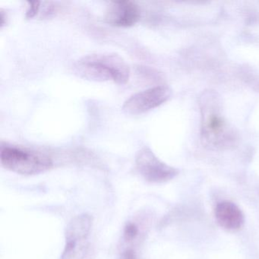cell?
<instances>
[{"mask_svg":"<svg viewBox=\"0 0 259 259\" xmlns=\"http://www.w3.org/2000/svg\"><path fill=\"white\" fill-rule=\"evenodd\" d=\"M136 166L139 174L149 183H166L179 174L178 169L157 158L148 147H144L138 151Z\"/></svg>","mask_w":259,"mask_h":259,"instance_id":"5","label":"cell"},{"mask_svg":"<svg viewBox=\"0 0 259 259\" xmlns=\"http://www.w3.org/2000/svg\"><path fill=\"white\" fill-rule=\"evenodd\" d=\"M141 10L139 6L132 1H113L106 10L107 23L115 27L128 28L136 25L141 19Z\"/></svg>","mask_w":259,"mask_h":259,"instance_id":"7","label":"cell"},{"mask_svg":"<svg viewBox=\"0 0 259 259\" xmlns=\"http://www.w3.org/2000/svg\"><path fill=\"white\" fill-rule=\"evenodd\" d=\"M92 224L93 218L88 213H81L71 220L66 229V245L61 259L84 258Z\"/></svg>","mask_w":259,"mask_h":259,"instance_id":"4","label":"cell"},{"mask_svg":"<svg viewBox=\"0 0 259 259\" xmlns=\"http://www.w3.org/2000/svg\"><path fill=\"white\" fill-rule=\"evenodd\" d=\"M0 160L6 169L25 176L42 174L54 166L48 154L16 146L3 147Z\"/></svg>","mask_w":259,"mask_h":259,"instance_id":"3","label":"cell"},{"mask_svg":"<svg viewBox=\"0 0 259 259\" xmlns=\"http://www.w3.org/2000/svg\"><path fill=\"white\" fill-rule=\"evenodd\" d=\"M217 222L222 228L229 231H236L242 228L245 217L239 206L232 201H221L214 209Z\"/></svg>","mask_w":259,"mask_h":259,"instance_id":"8","label":"cell"},{"mask_svg":"<svg viewBox=\"0 0 259 259\" xmlns=\"http://www.w3.org/2000/svg\"><path fill=\"white\" fill-rule=\"evenodd\" d=\"M140 230L139 226L134 222H128L123 230V239L126 242H132L137 239Z\"/></svg>","mask_w":259,"mask_h":259,"instance_id":"9","label":"cell"},{"mask_svg":"<svg viewBox=\"0 0 259 259\" xmlns=\"http://www.w3.org/2000/svg\"><path fill=\"white\" fill-rule=\"evenodd\" d=\"M221 104L213 92H204L200 98L201 140L210 149L227 148L234 142V133L223 116Z\"/></svg>","mask_w":259,"mask_h":259,"instance_id":"1","label":"cell"},{"mask_svg":"<svg viewBox=\"0 0 259 259\" xmlns=\"http://www.w3.org/2000/svg\"><path fill=\"white\" fill-rule=\"evenodd\" d=\"M27 4H28V10H27L25 17H26L27 19H32V18L35 17L37 13L40 12V4H41L42 3L39 2V1H34V2L28 1Z\"/></svg>","mask_w":259,"mask_h":259,"instance_id":"10","label":"cell"},{"mask_svg":"<svg viewBox=\"0 0 259 259\" xmlns=\"http://www.w3.org/2000/svg\"><path fill=\"white\" fill-rule=\"evenodd\" d=\"M120 259H138L137 254L133 248H127L121 254Z\"/></svg>","mask_w":259,"mask_h":259,"instance_id":"11","label":"cell"},{"mask_svg":"<svg viewBox=\"0 0 259 259\" xmlns=\"http://www.w3.org/2000/svg\"><path fill=\"white\" fill-rule=\"evenodd\" d=\"M73 69L80 78L97 82L113 81L118 84H125L130 77V66L115 54L86 56L75 63Z\"/></svg>","mask_w":259,"mask_h":259,"instance_id":"2","label":"cell"},{"mask_svg":"<svg viewBox=\"0 0 259 259\" xmlns=\"http://www.w3.org/2000/svg\"><path fill=\"white\" fill-rule=\"evenodd\" d=\"M7 22V15L5 12L4 11V10H0V27L1 28H4Z\"/></svg>","mask_w":259,"mask_h":259,"instance_id":"12","label":"cell"},{"mask_svg":"<svg viewBox=\"0 0 259 259\" xmlns=\"http://www.w3.org/2000/svg\"><path fill=\"white\" fill-rule=\"evenodd\" d=\"M172 96L168 86L158 85L135 94L124 103L122 111L128 115L143 114L166 103Z\"/></svg>","mask_w":259,"mask_h":259,"instance_id":"6","label":"cell"}]
</instances>
